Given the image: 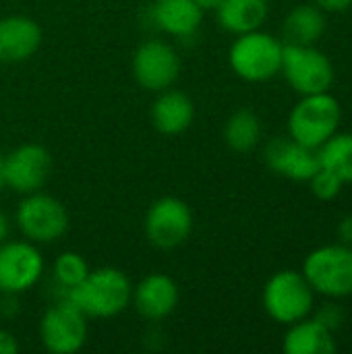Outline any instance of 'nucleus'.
<instances>
[{
  "instance_id": "f257e3e1",
  "label": "nucleus",
  "mask_w": 352,
  "mask_h": 354,
  "mask_svg": "<svg viewBox=\"0 0 352 354\" xmlns=\"http://www.w3.org/2000/svg\"><path fill=\"white\" fill-rule=\"evenodd\" d=\"M66 299L85 317H114L124 311L133 299L129 278L116 268L89 270V274L75 288L66 292Z\"/></svg>"
},
{
  "instance_id": "f03ea898",
  "label": "nucleus",
  "mask_w": 352,
  "mask_h": 354,
  "mask_svg": "<svg viewBox=\"0 0 352 354\" xmlns=\"http://www.w3.org/2000/svg\"><path fill=\"white\" fill-rule=\"evenodd\" d=\"M342 120V108L328 91L303 95V100L290 110L288 133L295 141L319 149L336 131Z\"/></svg>"
},
{
  "instance_id": "7ed1b4c3",
  "label": "nucleus",
  "mask_w": 352,
  "mask_h": 354,
  "mask_svg": "<svg viewBox=\"0 0 352 354\" xmlns=\"http://www.w3.org/2000/svg\"><path fill=\"white\" fill-rule=\"evenodd\" d=\"M303 276L313 292L330 299H344L352 295V247L326 245L311 251L303 263Z\"/></svg>"
},
{
  "instance_id": "20e7f679",
  "label": "nucleus",
  "mask_w": 352,
  "mask_h": 354,
  "mask_svg": "<svg viewBox=\"0 0 352 354\" xmlns=\"http://www.w3.org/2000/svg\"><path fill=\"white\" fill-rule=\"evenodd\" d=\"M282 48L284 44L278 41L274 35L255 29L239 35V39L230 48L228 60L232 71L241 79L261 83L280 73Z\"/></svg>"
},
{
  "instance_id": "39448f33",
  "label": "nucleus",
  "mask_w": 352,
  "mask_h": 354,
  "mask_svg": "<svg viewBox=\"0 0 352 354\" xmlns=\"http://www.w3.org/2000/svg\"><path fill=\"white\" fill-rule=\"evenodd\" d=\"M263 307L274 322L290 326L311 313L313 288L299 272H278L268 280L263 288Z\"/></svg>"
},
{
  "instance_id": "423d86ee",
  "label": "nucleus",
  "mask_w": 352,
  "mask_h": 354,
  "mask_svg": "<svg viewBox=\"0 0 352 354\" xmlns=\"http://www.w3.org/2000/svg\"><path fill=\"white\" fill-rule=\"evenodd\" d=\"M280 73L303 95L328 91L334 83L332 60L315 46L284 44Z\"/></svg>"
},
{
  "instance_id": "0eeeda50",
  "label": "nucleus",
  "mask_w": 352,
  "mask_h": 354,
  "mask_svg": "<svg viewBox=\"0 0 352 354\" xmlns=\"http://www.w3.org/2000/svg\"><path fill=\"white\" fill-rule=\"evenodd\" d=\"M17 224L21 232L33 243H54L68 228V214L64 205L44 193H29L17 209Z\"/></svg>"
},
{
  "instance_id": "6e6552de",
  "label": "nucleus",
  "mask_w": 352,
  "mask_h": 354,
  "mask_svg": "<svg viewBox=\"0 0 352 354\" xmlns=\"http://www.w3.org/2000/svg\"><path fill=\"white\" fill-rule=\"evenodd\" d=\"M87 317L68 301L50 307L41 319L39 334L46 351L54 354L77 353L87 338Z\"/></svg>"
},
{
  "instance_id": "1a4fd4ad",
  "label": "nucleus",
  "mask_w": 352,
  "mask_h": 354,
  "mask_svg": "<svg viewBox=\"0 0 352 354\" xmlns=\"http://www.w3.org/2000/svg\"><path fill=\"white\" fill-rule=\"evenodd\" d=\"M193 228L189 205L178 197L158 199L145 216V234L160 249H174L183 245Z\"/></svg>"
},
{
  "instance_id": "9d476101",
  "label": "nucleus",
  "mask_w": 352,
  "mask_h": 354,
  "mask_svg": "<svg viewBox=\"0 0 352 354\" xmlns=\"http://www.w3.org/2000/svg\"><path fill=\"white\" fill-rule=\"evenodd\" d=\"M180 73V58L176 50L160 39L141 44L133 56V75L137 83L149 91L168 89Z\"/></svg>"
},
{
  "instance_id": "9b49d317",
  "label": "nucleus",
  "mask_w": 352,
  "mask_h": 354,
  "mask_svg": "<svg viewBox=\"0 0 352 354\" xmlns=\"http://www.w3.org/2000/svg\"><path fill=\"white\" fill-rule=\"evenodd\" d=\"M44 272V259L31 243L12 241L0 245V292L19 295L29 290Z\"/></svg>"
},
{
  "instance_id": "f8f14e48",
  "label": "nucleus",
  "mask_w": 352,
  "mask_h": 354,
  "mask_svg": "<svg viewBox=\"0 0 352 354\" xmlns=\"http://www.w3.org/2000/svg\"><path fill=\"white\" fill-rule=\"evenodd\" d=\"M6 185L17 193H35L44 187L52 172V158L46 147L27 143L12 149L4 158Z\"/></svg>"
},
{
  "instance_id": "ddd939ff",
  "label": "nucleus",
  "mask_w": 352,
  "mask_h": 354,
  "mask_svg": "<svg viewBox=\"0 0 352 354\" xmlns=\"http://www.w3.org/2000/svg\"><path fill=\"white\" fill-rule=\"evenodd\" d=\"M266 164L272 172L297 180L309 183V178L319 170V156L317 149H311L293 137H276L266 145L263 151Z\"/></svg>"
},
{
  "instance_id": "4468645a",
  "label": "nucleus",
  "mask_w": 352,
  "mask_h": 354,
  "mask_svg": "<svg viewBox=\"0 0 352 354\" xmlns=\"http://www.w3.org/2000/svg\"><path fill=\"white\" fill-rule=\"evenodd\" d=\"M41 44L39 25L21 15L0 19V62H23Z\"/></svg>"
},
{
  "instance_id": "2eb2a0df",
  "label": "nucleus",
  "mask_w": 352,
  "mask_h": 354,
  "mask_svg": "<svg viewBox=\"0 0 352 354\" xmlns=\"http://www.w3.org/2000/svg\"><path fill=\"white\" fill-rule=\"evenodd\" d=\"M137 311L156 322L168 317L178 303V286L172 278L164 274H151L139 282V286L133 292Z\"/></svg>"
},
{
  "instance_id": "dca6fc26",
  "label": "nucleus",
  "mask_w": 352,
  "mask_h": 354,
  "mask_svg": "<svg viewBox=\"0 0 352 354\" xmlns=\"http://www.w3.org/2000/svg\"><path fill=\"white\" fill-rule=\"evenodd\" d=\"M151 15L162 31L174 37H189L199 29L203 8L195 0H156Z\"/></svg>"
},
{
  "instance_id": "f3484780",
  "label": "nucleus",
  "mask_w": 352,
  "mask_h": 354,
  "mask_svg": "<svg viewBox=\"0 0 352 354\" xmlns=\"http://www.w3.org/2000/svg\"><path fill=\"white\" fill-rule=\"evenodd\" d=\"M195 108L187 93L164 89L151 106L154 127L164 135H178L193 122Z\"/></svg>"
},
{
  "instance_id": "a211bd4d",
  "label": "nucleus",
  "mask_w": 352,
  "mask_h": 354,
  "mask_svg": "<svg viewBox=\"0 0 352 354\" xmlns=\"http://www.w3.org/2000/svg\"><path fill=\"white\" fill-rule=\"evenodd\" d=\"M334 332L322 326L317 319H301L290 324L284 336L286 354H334L336 353Z\"/></svg>"
},
{
  "instance_id": "6ab92c4d",
  "label": "nucleus",
  "mask_w": 352,
  "mask_h": 354,
  "mask_svg": "<svg viewBox=\"0 0 352 354\" xmlns=\"http://www.w3.org/2000/svg\"><path fill=\"white\" fill-rule=\"evenodd\" d=\"M328 21L326 10L317 4H299L284 19V37L286 44L313 46L326 33Z\"/></svg>"
},
{
  "instance_id": "aec40b11",
  "label": "nucleus",
  "mask_w": 352,
  "mask_h": 354,
  "mask_svg": "<svg viewBox=\"0 0 352 354\" xmlns=\"http://www.w3.org/2000/svg\"><path fill=\"white\" fill-rule=\"evenodd\" d=\"M216 10L220 25L237 35L259 29L268 19L266 0H222Z\"/></svg>"
},
{
  "instance_id": "412c9836",
  "label": "nucleus",
  "mask_w": 352,
  "mask_h": 354,
  "mask_svg": "<svg viewBox=\"0 0 352 354\" xmlns=\"http://www.w3.org/2000/svg\"><path fill=\"white\" fill-rule=\"evenodd\" d=\"M259 137H261V120L255 112L247 108L237 110L224 127V139L228 147L241 153L251 151L259 143Z\"/></svg>"
},
{
  "instance_id": "4be33fe9",
  "label": "nucleus",
  "mask_w": 352,
  "mask_h": 354,
  "mask_svg": "<svg viewBox=\"0 0 352 354\" xmlns=\"http://www.w3.org/2000/svg\"><path fill=\"white\" fill-rule=\"evenodd\" d=\"M319 164L342 183H352V133H334L319 149Z\"/></svg>"
},
{
  "instance_id": "5701e85b",
  "label": "nucleus",
  "mask_w": 352,
  "mask_h": 354,
  "mask_svg": "<svg viewBox=\"0 0 352 354\" xmlns=\"http://www.w3.org/2000/svg\"><path fill=\"white\" fill-rule=\"evenodd\" d=\"M87 274H89V266L79 253H62L54 261V280L64 290V299L66 292L75 288L79 282H83Z\"/></svg>"
},
{
  "instance_id": "b1692460",
  "label": "nucleus",
  "mask_w": 352,
  "mask_h": 354,
  "mask_svg": "<svg viewBox=\"0 0 352 354\" xmlns=\"http://www.w3.org/2000/svg\"><path fill=\"white\" fill-rule=\"evenodd\" d=\"M309 185H311V193H313L317 199H322V201H332V199H336V197L340 195L344 183H342L334 172H330L328 168H322V166H319V170L309 178Z\"/></svg>"
},
{
  "instance_id": "393cba45",
  "label": "nucleus",
  "mask_w": 352,
  "mask_h": 354,
  "mask_svg": "<svg viewBox=\"0 0 352 354\" xmlns=\"http://www.w3.org/2000/svg\"><path fill=\"white\" fill-rule=\"evenodd\" d=\"M313 319H317V322H319L322 326H326L328 330L336 332V330L342 326V322H344V311H342L338 305L328 303V305H324V307L317 311V315H315Z\"/></svg>"
},
{
  "instance_id": "a878e982",
  "label": "nucleus",
  "mask_w": 352,
  "mask_h": 354,
  "mask_svg": "<svg viewBox=\"0 0 352 354\" xmlns=\"http://www.w3.org/2000/svg\"><path fill=\"white\" fill-rule=\"evenodd\" d=\"M338 239L342 245H349L352 247V214L351 216H344L340 222H338Z\"/></svg>"
},
{
  "instance_id": "bb28decb",
  "label": "nucleus",
  "mask_w": 352,
  "mask_h": 354,
  "mask_svg": "<svg viewBox=\"0 0 352 354\" xmlns=\"http://www.w3.org/2000/svg\"><path fill=\"white\" fill-rule=\"evenodd\" d=\"M313 4H317L326 12H338V10H346L352 0H313Z\"/></svg>"
},
{
  "instance_id": "cd10ccee",
  "label": "nucleus",
  "mask_w": 352,
  "mask_h": 354,
  "mask_svg": "<svg viewBox=\"0 0 352 354\" xmlns=\"http://www.w3.org/2000/svg\"><path fill=\"white\" fill-rule=\"evenodd\" d=\"M19 351V344L15 336L6 330H0V354H15Z\"/></svg>"
},
{
  "instance_id": "c85d7f7f",
  "label": "nucleus",
  "mask_w": 352,
  "mask_h": 354,
  "mask_svg": "<svg viewBox=\"0 0 352 354\" xmlns=\"http://www.w3.org/2000/svg\"><path fill=\"white\" fill-rule=\"evenodd\" d=\"M8 232H10V224H8L6 216L0 212V245L8 239Z\"/></svg>"
},
{
  "instance_id": "c756f323",
  "label": "nucleus",
  "mask_w": 352,
  "mask_h": 354,
  "mask_svg": "<svg viewBox=\"0 0 352 354\" xmlns=\"http://www.w3.org/2000/svg\"><path fill=\"white\" fill-rule=\"evenodd\" d=\"M203 10H210V8H218L222 0H195Z\"/></svg>"
},
{
  "instance_id": "7c9ffc66",
  "label": "nucleus",
  "mask_w": 352,
  "mask_h": 354,
  "mask_svg": "<svg viewBox=\"0 0 352 354\" xmlns=\"http://www.w3.org/2000/svg\"><path fill=\"white\" fill-rule=\"evenodd\" d=\"M6 187V166H4V156L0 153V191Z\"/></svg>"
}]
</instances>
